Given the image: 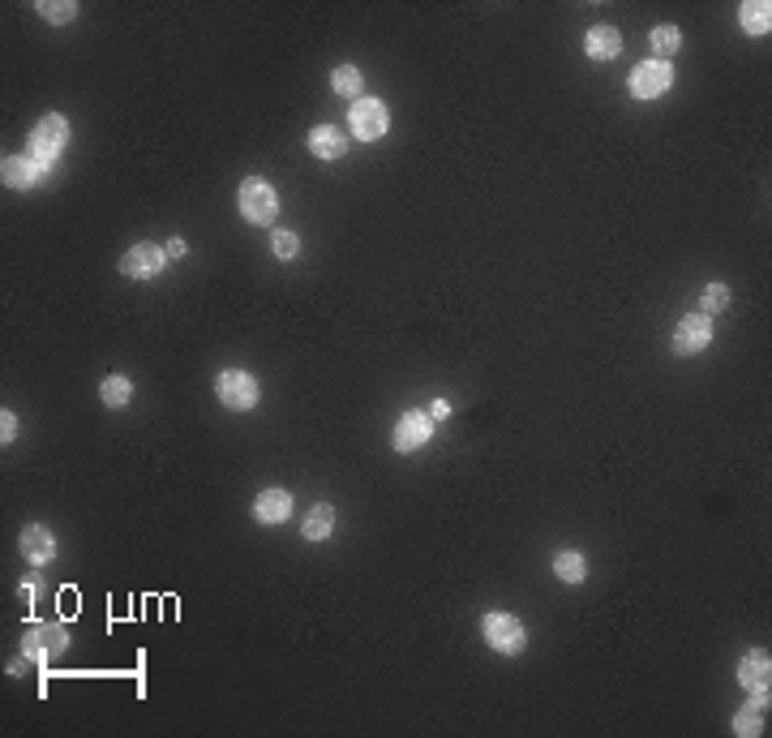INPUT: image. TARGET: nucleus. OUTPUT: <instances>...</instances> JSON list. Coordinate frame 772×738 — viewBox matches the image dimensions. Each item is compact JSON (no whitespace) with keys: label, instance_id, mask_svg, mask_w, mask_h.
Listing matches in <instances>:
<instances>
[{"label":"nucleus","instance_id":"2","mask_svg":"<svg viewBox=\"0 0 772 738\" xmlns=\"http://www.w3.org/2000/svg\"><path fill=\"white\" fill-rule=\"evenodd\" d=\"M65 142H69V121H65L60 112L43 116L39 125H35V133H30V159L48 168V163L65 151Z\"/></svg>","mask_w":772,"mask_h":738},{"label":"nucleus","instance_id":"8","mask_svg":"<svg viewBox=\"0 0 772 738\" xmlns=\"http://www.w3.org/2000/svg\"><path fill=\"white\" fill-rule=\"evenodd\" d=\"M713 343V318L708 313H687L674 327V353L678 356H695Z\"/></svg>","mask_w":772,"mask_h":738},{"label":"nucleus","instance_id":"26","mask_svg":"<svg viewBox=\"0 0 772 738\" xmlns=\"http://www.w3.org/2000/svg\"><path fill=\"white\" fill-rule=\"evenodd\" d=\"M0 438H5V442L17 438V416H14V412H0Z\"/></svg>","mask_w":772,"mask_h":738},{"label":"nucleus","instance_id":"9","mask_svg":"<svg viewBox=\"0 0 772 738\" xmlns=\"http://www.w3.org/2000/svg\"><path fill=\"white\" fill-rule=\"evenodd\" d=\"M164 267H168V254L151 241L133 245V249H125V258H121V275H129V279H154Z\"/></svg>","mask_w":772,"mask_h":738},{"label":"nucleus","instance_id":"1","mask_svg":"<svg viewBox=\"0 0 772 738\" xmlns=\"http://www.w3.org/2000/svg\"><path fill=\"white\" fill-rule=\"evenodd\" d=\"M237 206H240V215H245L249 224H275V215H280V198H275V189H270L262 176L240 181Z\"/></svg>","mask_w":772,"mask_h":738},{"label":"nucleus","instance_id":"22","mask_svg":"<svg viewBox=\"0 0 772 738\" xmlns=\"http://www.w3.org/2000/svg\"><path fill=\"white\" fill-rule=\"evenodd\" d=\"M721 310H730V288L725 284H708L703 288V297H700V313H721Z\"/></svg>","mask_w":772,"mask_h":738},{"label":"nucleus","instance_id":"21","mask_svg":"<svg viewBox=\"0 0 772 738\" xmlns=\"http://www.w3.org/2000/svg\"><path fill=\"white\" fill-rule=\"evenodd\" d=\"M331 86H335V95H361L365 90V78H361V69H352V65H339L335 73H331Z\"/></svg>","mask_w":772,"mask_h":738},{"label":"nucleus","instance_id":"13","mask_svg":"<svg viewBox=\"0 0 772 738\" xmlns=\"http://www.w3.org/2000/svg\"><path fill=\"white\" fill-rule=\"evenodd\" d=\"M768 674H772V661L764 648H751V653L738 661V682H743L746 691H759V687H768Z\"/></svg>","mask_w":772,"mask_h":738},{"label":"nucleus","instance_id":"7","mask_svg":"<svg viewBox=\"0 0 772 738\" xmlns=\"http://www.w3.org/2000/svg\"><path fill=\"white\" fill-rule=\"evenodd\" d=\"M215 391H219V399H224L232 412H249L253 404H258V383H253L245 369H224Z\"/></svg>","mask_w":772,"mask_h":738},{"label":"nucleus","instance_id":"18","mask_svg":"<svg viewBox=\"0 0 772 738\" xmlns=\"http://www.w3.org/2000/svg\"><path fill=\"white\" fill-rule=\"evenodd\" d=\"M554 575H558L562 584H579L584 575H588V563H584V554L562 550L558 558H554Z\"/></svg>","mask_w":772,"mask_h":738},{"label":"nucleus","instance_id":"10","mask_svg":"<svg viewBox=\"0 0 772 738\" xmlns=\"http://www.w3.org/2000/svg\"><path fill=\"white\" fill-rule=\"evenodd\" d=\"M22 558H26L30 567H48L57 558V537L43 524H26L22 528Z\"/></svg>","mask_w":772,"mask_h":738},{"label":"nucleus","instance_id":"28","mask_svg":"<svg viewBox=\"0 0 772 738\" xmlns=\"http://www.w3.org/2000/svg\"><path fill=\"white\" fill-rule=\"evenodd\" d=\"M164 254H168V258H185V254H189V245H185L181 237H172V241L164 245Z\"/></svg>","mask_w":772,"mask_h":738},{"label":"nucleus","instance_id":"24","mask_svg":"<svg viewBox=\"0 0 772 738\" xmlns=\"http://www.w3.org/2000/svg\"><path fill=\"white\" fill-rule=\"evenodd\" d=\"M734 734H764V712L743 709L738 717H734Z\"/></svg>","mask_w":772,"mask_h":738},{"label":"nucleus","instance_id":"4","mask_svg":"<svg viewBox=\"0 0 772 738\" xmlns=\"http://www.w3.org/2000/svg\"><path fill=\"white\" fill-rule=\"evenodd\" d=\"M348 129L356 142H378L382 133L391 129V112H386V103L378 100H356L348 112Z\"/></svg>","mask_w":772,"mask_h":738},{"label":"nucleus","instance_id":"25","mask_svg":"<svg viewBox=\"0 0 772 738\" xmlns=\"http://www.w3.org/2000/svg\"><path fill=\"white\" fill-rule=\"evenodd\" d=\"M39 14L48 17V22L65 26V22H73V17H78V5H39Z\"/></svg>","mask_w":772,"mask_h":738},{"label":"nucleus","instance_id":"20","mask_svg":"<svg viewBox=\"0 0 772 738\" xmlns=\"http://www.w3.org/2000/svg\"><path fill=\"white\" fill-rule=\"evenodd\" d=\"M99 399H103L108 408H125L129 399H133V386H129V378L112 374V378H103V386H99Z\"/></svg>","mask_w":772,"mask_h":738},{"label":"nucleus","instance_id":"16","mask_svg":"<svg viewBox=\"0 0 772 738\" xmlns=\"http://www.w3.org/2000/svg\"><path fill=\"white\" fill-rule=\"evenodd\" d=\"M738 22H743L746 35H768L772 30V5L768 0H746L738 9Z\"/></svg>","mask_w":772,"mask_h":738},{"label":"nucleus","instance_id":"27","mask_svg":"<svg viewBox=\"0 0 772 738\" xmlns=\"http://www.w3.org/2000/svg\"><path fill=\"white\" fill-rule=\"evenodd\" d=\"M751 712H768V687H759V691H751V704H746Z\"/></svg>","mask_w":772,"mask_h":738},{"label":"nucleus","instance_id":"6","mask_svg":"<svg viewBox=\"0 0 772 738\" xmlns=\"http://www.w3.org/2000/svg\"><path fill=\"white\" fill-rule=\"evenodd\" d=\"M429 438H434V416H429V412H404V416L395 421L391 447L399 455H412V451H421Z\"/></svg>","mask_w":772,"mask_h":738},{"label":"nucleus","instance_id":"3","mask_svg":"<svg viewBox=\"0 0 772 738\" xmlns=\"http://www.w3.org/2000/svg\"><path fill=\"white\" fill-rule=\"evenodd\" d=\"M481 631H485V644H490L493 653H502V657L523 653V644H528L523 623H520V618H511V614H485Z\"/></svg>","mask_w":772,"mask_h":738},{"label":"nucleus","instance_id":"29","mask_svg":"<svg viewBox=\"0 0 772 738\" xmlns=\"http://www.w3.org/2000/svg\"><path fill=\"white\" fill-rule=\"evenodd\" d=\"M447 412H450V404H447V399H434V408H429V416H434V421H442Z\"/></svg>","mask_w":772,"mask_h":738},{"label":"nucleus","instance_id":"23","mask_svg":"<svg viewBox=\"0 0 772 738\" xmlns=\"http://www.w3.org/2000/svg\"><path fill=\"white\" fill-rule=\"evenodd\" d=\"M270 249H275V258H296L301 254V241H296V232H288V227H275V232H270Z\"/></svg>","mask_w":772,"mask_h":738},{"label":"nucleus","instance_id":"19","mask_svg":"<svg viewBox=\"0 0 772 738\" xmlns=\"http://www.w3.org/2000/svg\"><path fill=\"white\" fill-rule=\"evenodd\" d=\"M648 43H652V52H657V60H670L682 47V35H678V26H670V22H661L652 35H648Z\"/></svg>","mask_w":772,"mask_h":738},{"label":"nucleus","instance_id":"17","mask_svg":"<svg viewBox=\"0 0 772 738\" xmlns=\"http://www.w3.org/2000/svg\"><path fill=\"white\" fill-rule=\"evenodd\" d=\"M331 528H335V507H331V502H318V507L305 515L301 532H305V541H326Z\"/></svg>","mask_w":772,"mask_h":738},{"label":"nucleus","instance_id":"15","mask_svg":"<svg viewBox=\"0 0 772 738\" xmlns=\"http://www.w3.org/2000/svg\"><path fill=\"white\" fill-rule=\"evenodd\" d=\"M43 163H35L30 155H17V159H5V184H14V189H30V184L43 176Z\"/></svg>","mask_w":772,"mask_h":738},{"label":"nucleus","instance_id":"12","mask_svg":"<svg viewBox=\"0 0 772 738\" xmlns=\"http://www.w3.org/2000/svg\"><path fill=\"white\" fill-rule=\"evenodd\" d=\"M344 151H348V133L335 125H318L309 129V155L318 159H344Z\"/></svg>","mask_w":772,"mask_h":738},{"label":"nucleus","instance_id":"5","mask_svg":"<svg viewBox=\"0 0 772 738\" xmlns=\"http://www.w3.org/2000/svg\"><path fill=\"white\" fill-rule=\"evenodd\" d=\"M674 86V65L670 60H644V65H635L631 69V95L635 100H657Z\"/></svg>","mask_w":772,"mask_h":738},{"label":"nucleus","instance_id":"11","mask_svg":"<svg viewBox=\"0 0 772 738\" xmlns=\"http://www.w3.org/2000/svg\"><path fill=\"white\" fill-rule=\"evenodd\" d=\"M292 515V494L288 490H262L253 498V520L258 524H283Z\"/></svg>","mask_w":772,"mask_h":738},{"label":"nucleus","instance_id":"14","mask_svg":"<svg viewBox=\"0 0 772 738\" xmlns=\"http://www.w3.org/2000/svg\"><path fill=\"white\" fill-rule=\"evenodd\" d=\"M584 52H588V60H618L622 35H618L614 26H592L588 39H584Z\"/></svg>","mask_w":772,"mask_h":738}]
</instances>
